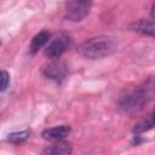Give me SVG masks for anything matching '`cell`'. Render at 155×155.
<instances>
[{
  "label": "cell",
  "mask_w": 155,
  "mask_h": 155,
  "mask_svg": "<svg viewBox=\"0 0 155 155\" xmlns=\"http://www.w3.org/2000/svg\"><path fill=\"white\" fill-rule=\"evenodd\" d=\"M50 36H51V34H50L47 30H41V31H39V33L31 39L30 47H29L30 52H31L33 54L36 53V52H39V50H41V48L48 42Z\"/></svg>",
  "instance_id": "cell-8"
},
{
  "label": "cell",
  "mask_w": 155,
  "mask_h": 155,
  "mask_svg": "<svg viewBox=\"0 0 155 155\" xmlns=\"http://www.w3.org/2000/svg\"><path fill=\"white\" fill-rule=\"evenodd\" d=\"M131 30L140 33L143 35H148V36H154V22L153 19L147 21V19H139L136 21L134 23H132L130 25Z\"/></svg>",
  "instance_id": "cell-7"
},
{
  "label": "cell",
  "mask_w": 155,
  "mask_h": 155,
  "mask_svg": "<svg viewBox=\"0 0 155 155\" xmlns=\"http://www.w3.org/2000/svg\"><path fill=\"white\" fill-rule=\"evenodd\" d=\"M150 98L149 88L139 87L126 93L119 103V108L125 113H136L143 108L147 101Z\"/></svg>",
  "instance_id": "cell-2"
},
{
  "label": "cell",
  "mask_w": 155,
  "mask_h": 155,
  "mask_svg": "<svg viewBox=\"0 0 155 155\" xmlns=\"http://www.w3.org/2000/svg\"><path fill=\"white\" fill-rule=\"evenodd\" d=\"M29 134H30V132H29V131H18V132H12V133H10V134H8V140H10V142H12V143L18 144V143H22V142H24L25 139H28V138H29Z\"/></svg>",
  "instance_id": "cell-11"
},
{
  "label": "cell",
  "mask_w": 155,
  "mask_h": 155,
  "mask_svg": "<svg viewBox=\"0 0 155 155\" xmlns=\"http://www.w3.org/2000/svg\"><path fill=\"white\" fill-rule=\"evenodd\" d=\"M0 45H1V41H0Z\"/></svg>",
  "instance_id": "cell-13"
},
{
  "label": "cell",
  "mask_w": 155,
  "mask_h": 155,
  "mask_svg": "<svg viewBox=\"0 0 155 155\" xmlns=\"http://www.w3.org/2000/svg\"><path fill=\"white\" fill-rule=\"evenodd\" d=\"M92 0H67L65 17L69 21H82L90 12Z\"/></svg>",
  "instance_id": "cell-3"
},
{
  "label": "cell",
  "mask_w": 155,
  "mask_h": 155,
  "mask_svg": "<svg viewBox=\"0 0 155 155\" xmlns=\"http://www.w3.org/2000/svg\"><path fill=\"white\" fill-rule=\"evenodd\" d=\"M42 73L47 79L59 82V81L64 80L67 76V67L64 63H62L59 61H52L47 65H45Z\"/></svg>",
  "instance_id": "cell-5"
},
{
  "label": "cell",
  "mask_w": 155,
  "mask_h": 155,
  "mask_svg": "<svg viewBox=\"0 0 155 155\" xmlns=\"http://www.w3.org/2000/svg\"><path fill=\"white\" fill-rule=\"evenodd\" d=\"M116 50V40L108 35H99L91 38L82 42L78 51L81 56L88 59H98L111 54Z\"/></svg>",
  "instance_id": "cell-1"
},
{
  "label": "cell",
  "mask_w": 155,
  "mask_h": 155,
  "mask_svg": "<svg viewBox=\"0 0 155 155\" xmlns=\"http://www.w3.org/2000/svg\"><path fill=\"white\" fill-rule=\"evenodd\" d=\"M45 153H47V154H69V153H71V147L69 143H65L62 140H56L52 145H50L45 149Z\"/></svg>",
  "instance_id": "cell-9"
},
{
  "label": "cell",
  "mask_w": 155,
  "mask_h": 155,
  "mask_svg": "<svg viewBox=\"0 0 155 155\" xmlns=\"http://www.w3.org/2000/svg\"><path fill=\"white\" fill-rule=\"evenodd\" d=\"M10 82V75L7 71L0 69V92L5 91Z\"/></svg>",
  "instance_id": "cell-12"
},
{
  "label": "cell",
  "mask_w": 155,
  "mask_h": 155,
  "mask_svg": "<svg viewBox=\"0 0 155 155\" xmlns=\"http://www.w3.org/2000/svg\"><path fill=\"white\" fill-rule=\"evenodd\" d=\"M69 133H70V127L65 126V125H61V126H56V127H51V128L45 130L42 132V138L46 140L56 142V140L64 139Z\"/></svg>",
  "instance_id": "cell-6"
},
{
  "label": "cell",
  "mask_w": 155,
  "mask_h": 155,
  "mask_svg": "<svg viewBox=\"0 0 155 155\" xmlns=\"http://www.w3.org/2000/svg\"><path fill=\"white\" fill-rule=\"evenodd\" d=\"M70 44H71V39L68 34H64V33L58 34L46 46L45 54L51 59H58L65 52V50L70 46Z\"/></svg>",
  "instance_id": "cell-4"
},
{
  "label": "cell",
  "mask_w": 155,
  "mask_h": 155,
  "mask_svg": "<svg viewBox=\"0 0 155 155\" xmlns=\"http://www.w3.org/2000/svg\"><path fill=\"white\" fill-rule=\"evenodd\" d=\"M154 126V121H153V115H148L144 120L139 121L137 125H134V128H133V132L134 133H143L148 130H150L151 127Z\"/></svg>",
  "instance_id": "cell-10"
}]
</instances>
